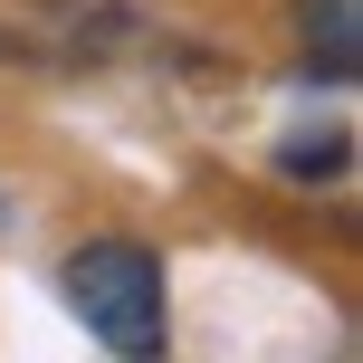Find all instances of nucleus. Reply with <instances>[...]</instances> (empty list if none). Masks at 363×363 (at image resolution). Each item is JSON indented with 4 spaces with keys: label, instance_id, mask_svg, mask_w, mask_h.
<instances>
[{
    "label": "nucleus",
    "instance_id": "nucleus-1",
    "mask_svg": "<svg viewBox=\"0 0 363 363\" xmlns=\"http://www.w3.org/2000/svg\"><path fill=\"white\" fill-rule=\"evenodd\" d=\"M57 287H67L77 325H86L96 345H115L134 363L172 345V277H163V258H153L144 239H86V249H67Z\"/></svg>",
    "mask_w": 363,
    "mask_h": 363
},
{
    "label": "nucleus",
    "instance_id": "nucleus-3",
    "mask_svg": "<svg viewBox=\"0 0 363 363\" xmlns=\"http://www.w3.org/2000/svg\"><path fill=\"white\" fill-rule=\"evenodd\" d=\"M345 163H354L345 125H315V144H306V134H296V144H277V172H287V182H335Z\"/></svg>",
    "mask_w": 363,
    "mask_h": 363
},
{
    "label": "nucleus",
    "instance_id": "nucleus-2",
    "mask_svg": "<svg viewBox=\"0 0 363 363\" xmlns=\"http://www.w3.org/2000/svg\"><path fill=\"white\" fill-rule=\"evenodd\" d=\"M296 19H306V57L325 77H354L363 57V29H354V0H296Z\"/></svg>",
    "mask_w": 363,
    "mask_h": 363
}]
</instances>
